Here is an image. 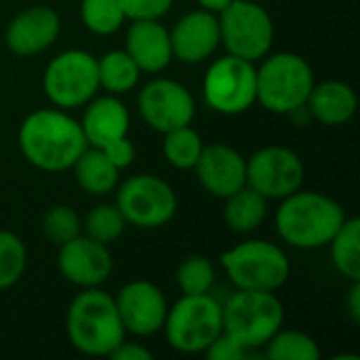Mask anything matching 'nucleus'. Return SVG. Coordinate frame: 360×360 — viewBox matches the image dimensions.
Returning <instances> with one entry per match:
<instances>
[{"label": "nucleus", "mask_w": 360, "mask_h": 360, "mask_svg": "<svg viewBox=\"0 0 360 360\" xmlns=\"http://www.w3.org/2000/svg\"><path fill=\"white\" fill-rule=\"evenodd\" d=\"M19 150L40 171H68L89 148L82 127L63 110H36L19 127Z\"/></svg>", "instance_id": "1"}, {"label": "nucleus", "mask_w": 360, "mask_h": 360, "mask_svg": "<svg viewBox=\"0 0 360 360\" xmlns=\"http://www.w3.org/2000/svg\"><path fill=\"white\" fill-rule=\"evenodd\" d=\"M344 221L346 213L338 200L302 188L283 198L276 211L278 236L295 249L327 247Z\"/></svg>", "instance_id": "2"}, {"label": "nucleus", "mask_w": 360, "mask_h": 360, "mask_svg": "<svg viewBox=\"0 0 360 360\" xmlns=\"http://www.w3.org/2000/svg\"><path fill=\"white\" fill-rule=\"evenodd\" d=\"M65 333L78 352L86 356H110L124 340V325L114 297L99 287L82 289L68 308Z\"/></svg>", "instance_id": "3"}, {"label": "nucleus", "mask_w": 360, "mask_h": 360, "mask_svg": "<svg viewBox=\"0 0 360 360\" xmlns=\"http://www.w3.org/2000/svg\"><path fill=\"white\" fill-rule=\"evenodd\" d=\"M285 308L272 291L238 289L221 304L224 333L249 352L264 348L283 327Z\"/></svg>", "instance_id": "4"}, {"label": "nucleus", "mask_w": 360, "mask_h": 360, "mask_svg": "<svg viewBox=\"0 0 360 360\" xmlns=\"http://www.w3.org/2000/svg\"><path fill=\"white\" fill-rule=\"evenodd\" d=\"M312 86L314 72L304 57L287 51L266 55L257 68L255 101L272 114H295L306 108Z\"/></svg>", "instance_id": "5"}, {"label": "nucleus", "mask_w": 360, "mask_h": 360, "mask_svg": "<svg viewBox=\"0 0 360 360\" xmlns=\"http://www.w3.org/2000/svg\"><path fill=\"white\" fill-rule=\"evenodd\" d=\"M162 329L173 350L181 354H202L224 331L221 304L209 293L184 295L167 310Z\"/></svg>", "instance_id": "6"}, {"label": "nucleus", "mask_w": 360, "mask_h": 360, "mask_svg": "<svg viewBox=\"0 0 360 360\" xmlns=\"http://www.w3.org/2000/svg\"><path fill=\"white\" fill-rule=\"evenodd\" d=\"M221 266L238 289L276 291L291 272L285 251L270 240H245L221 255Z\"/></svg>", "instance_id": "7"}, {"label": "nucleus", "mask_w": 360, "mask_h": 360, "mask_svg": "<svg viewBox=\"0 0 360 360\" xmlns=\"http://www.w3.org/2000/svg\"><path fill=\"white\" fill-rule=\"evenodd\" d=\"M219 21V44L226 46L228 55L259 61L264 59L274 42V23L270 13L253 0H232L221 13Z\"/></svg>", "instance_id": "8"}, {"label": "nucleus", "mask_w": 360, "mask_h": 360, "mask_svg": "<svg viewBox=\"0 0 360 360\" xmlns=\"http://www.w3.org/2000/svg\"><path fill=\"white\" fill-rule=\"evenodd\" d=\"M42 89L59 110L86 105L99 91L97 59L80 49L59 53L44 70Z\"/></svg>", "instance_id": "9"}, {"label": "nucleus", "mask_w": 360, "mask_h": 360, "mask_svg": "<svg viewBox=\"0 0 360 360\" xmlns=\"http://www.w3.org/2000/svg\"><path fill=\"white\" fill-rule=\"evenodd\" d=\"M257 68L253 61L226 55L215 59L202 80V95L207 105L224 116L247 112L255 103Z\"/></svg>", "instance_id": "10"}, {"label": "nucleus", "mask_w": 360, "mask_h": 360, "mask_svg": "<svg viewBox=\"0 0 360 360\" xmlns=\"http://www.w3.org/2000/svg\"><path fill=\"white\" fill-rule=\"evenodd\" d=\"M114 205L127 224L146 230L167 226L177 213L175 190L165 179L150 173L129 177L118 188Z\"/></svg>", "instance_id": "11"}, {"label": "nucleus", "mask_w": 360, "mask_h": 360, "mask_svg": "<svg viewBox=\"0 0 360 360\" xmlns=\"http://www.w3.org/2000/svg\"><path fill=\"white\" fill-rule=\"evenodd\" d=\"M302 184L304 162L289 148L268 146L247 160V186L259 192L266 200H283L297 192Z\"/></svg>", "instance_id": "12"}, {"label": "nucleus", "mask_w": 360, "mask_h": 360, "mask_svg": "<svg viewBox=\"0 0 360 360\" xmlns=\"http://www.w3.org/2000/svg\"><path fill=\"white\" fill-rule=\"evenodd\" d=\"M137 108L146 124L158 133L192 124L196 114L190 91L171 78H156L143 84L137 97Z\"/></svg>", "instance_id": "13"}, {"label": "nucleus", "mask_w": 360, "mask_h": 360, "mask_svg": "<svg viewBox=\"0 0 360 360\" xmlns=\"http://www.w3.org/2000/svg\"><path fill=\"white\" fill-rule=\"evenodd\" d=\"M57 266L68 283L80 289H91L103 285L110 278L114 264L108 245L97 243L86 234H78L72 240L59 245Z\"/></svg>", "instance_id": "14"}, {"label": "nucleus", "mask_w": 360, "mask_h": 360, "mask_svg": "<svg viewBox=\"0 0 360 360\" xmlns=\"http://www.w3.org/2000/svg\"><path fill=\"white\" fill-rule=\"evenodd\" d=\"M114 302L124 331L148 338L162 329L169 306L162 291L154 283L133 281L118 291Z\"/></svg>", "instance_id": "15"}, {"label": "nucleus", "mask_w": 360, "mask_h": 360, "mask_svg": "<svg viewBox=\"0 0 360 360\" xmlns=\"http://www.w3.org/2000/svg\"><path fill=\"white\" fill-rule=\"evenodd\" d=\"M61 32V19L51 6H30L15 15L4 32V42L11 53L32 57L46 51Z\"/></svg>", "instance_id": "16"}, {"label": "nucleus", "mask_w": 360, "mask_h": 360, "mask_svg": "<svg viewBox=\"0 0 360 360\" xmlns=\"http://www.w3.org/2000/svg\"><path fill=\"white\" fill-rule=\"evenodd\" d=\"M194 171L200 186L215 198H226L247 184V160L226 143L205 146Z\"/></svg>", "instance_id": "17"}, {"label": "nucleus", "mask_w": 360, "mask_h": 360, "mask_svg": "<svg viewBox=\"0 0 360 360\" xmlns=\"http://www.w3.org/2000/svg\"><path fill=\"white\" fill-rule=\"evenodd\" d=\"M173 59L184 63H200L219 46L217 15L205 8L186 13L173 30H169Z\"/></svg>", "instance_id": "18"}, {"label": "nucleus", "mask_w": 360, "mask_h": 360, "mask_svg": "<svg viewBox=\"0 0 360 360\" xmlns=\"http://www.w3.org/2000/svg\"><path fill=\"white\" fill-rule=\"evenodd\" d=\"M124 51L141 72L150 74L162 72L173 59L169 30L160 23V19L131 21L124 38Z\"/></svg>", "instance_id": "19"}, {"label": "nucleus", "mask_w": 360, "mask_h": 360, "mask_svg": "<svg viewBox=\"0 0 360 360\" xmlns=\"http://www.w3.org/2000/svg\"><path fill=\"white\" fill-rule=\"evenodd\" d=\"M131 116L127 105L116 95L93 97L82 114L80 127L84 139L93 148H103L129 133Z\"/></svg>", "instance_id": "20"}, {"label": "nucleus", "mask_w": 360, "mask_h": 360, "mask_svg": "<svg viewBox=\"0 0 360 360\" xmlns=\"http://www.w3.org/2000/svg\"><path fill=\"white\" fill-rule=\"evenodd\" d=\"M359 99L350 84L342 80H327L312 86L306 108L310 114L325 127H340L346 124L356 112Z\"/></svg>", "instance_id": "21"}, {"label": "nucleus", "mask_w": 360, "mask_h": 360, "mask_svg": "<svg viewBox=\"0 0 360 360\" xmlns=\"http://www.w3.org/2000/svg\"><path fill=\"white\" fill-rule=\"evenodd\" d=\"M72 169L78 186L93 196H105L118 186L120 169H116L99 148L89 146L72 165Z\"/></svg>", "instance_id": "22"}, {"label": "nucleus", "mask_w": 360, "mask_h": 360, "mask_svg": "<svg viewBox=\"0 0 360 360\" xmlns=\"http://www.w3.org/2000/svg\"><path fill=\"white\" fill-rule=\"evenodd\" d=\"M224 200H226L224 219L228 228L238 234L253 232L268 213V200L259 192L249 188L247 184L240 190L226 196Z\"/></svg>", "instance_id": "23"}, {"label": "nucleus", "mask_w": 360, "mask_h": 360, "mask_svg": "<svg viewBox=\"0 0 360 360\" xmlns=\"http://www.w3.org/2000/svg\"><path fill=\"white\" fill-rule=\"evenodd\" d=\"M99 89H105L110 95H122L137 86L141 70L131 59V55L122 51H108L101 59H97Z\"/></svg>", "instance_id": "24"}, {"label": "nucleus", "mask_w": 360, "mask_h": 360, "mask_svg": "<svg viewBox=\"0 0 360 360\" xmlns=\"http://www.w3.org/2000/svg\"><path fill=\"white\" fill-rule=\"evenodd\" d=\"M331 259L338 272L350 283H360V221L346 217L335 236L329 240Z\"/></svg>", "instance_id": "25"}, {"label": "nucleus", "mask_w": 360, "mask_h": 360, "mask_svg": "<svg viewBox=\"0 0 360 360\" xmlns=\"http://www.w3.org/2000/svg\"><path fill=\"white\" fill-rule=\"evenodd\" d=\"M264 356L268 360H319L321 348L304 331H283V327L264 346Z\"/></svg>", "instance_id": "26"}, {"label": "nucleus", "mask_w": 360, "mask_h": 360, "mask_svg": "<svg viewBox=\"0 0 360 360\" xmlns=\"http://www.w3.org/2000/svg\"><path fill=\"white\" fill-rule=\"evenodd\" d=\"M165 135V141H162V152H165V158L171 167L179 169V171H188V169H194L205 143L200 139V135L190 127H179V129H173L169 133H162Z\"/></svg>", "instance_id": "27"}, {"label": "nucleus", "mask_w": 360, "mask_h": 360, "mask_svg": "<svg viewBox=\"0 0 360 360\" xmlns=\"http://www.w3.org/2000/svg\"><path fill=\"white\" fill-rule=\"evenodd\" d=\"M80 19L84 27L97 36H110L124 23V13L118 0H82Z\"/></svg>", "instance_id": "28"}, {"label": "nucleus", "mask_w": 360, "mask_h": 360, "mask_svg": "<svg viewBox=\"0 0 360 360\" xmlns=\"http://www.w3.org/2000/svg\"><path fill=\"white\" fill-rule=\"evenodd\" d=\"M124 228H127V221L116 205H97L95 209H91V213H86L82 221V232L89 238L103 243V245L118 240Z\"/></svg>", "instance_id": "29"}, {"label": "nucleus", "mask_w": 360, "mask_h": 360, "mask_svg": "<svg viewBox=\"0 0 360 360\" xmlns=\"http://www.w3.org/2000/svg\"><path fill=\"white\" fill-rule=\"evenodd\" d=\"M27 266L23 240L6 230H0V291L19 283Z\"/></svg>", "instance_id": "30"}, {"label": "nucleus", "mask_w": 360, "mask_h": 360, "mask_svg": "<svg viewBox=\"0 0 360 360\" xmlns=\"http://www.w3.org/2000/svg\"><path fill=\"white\" fill-rule=\"evenodd\" d=\"M175 278H177V287L181 289L184 295H202V293H209V289L215 281V270L207 257L188 255L179 264Z\"/></svg>", "instance_id": "31"}, {"label": "nucleus", "mask_w": 360, "mask_h": 360, "mask_svg": "<svg viewBox=\"0 0 360 360\" xmlns=\"http://www.w3.org/2000/svg\"><path fill=\"white\" fill-rule=\"evenodd\" d=\"M42 232L53 245L59 247V245L72 240L74 236L82 234V221L72 207L55 205L42 217Z\"/></svg>", "instance_id": "32"}, {"label": "nucleus", "mask_w": 360, "mask_h": 360, "mask_svg": "<svg viewBox=\"0 0 360 360\" xmlns=\"http://www.w3.org/2000/svg\"><path fill=\"white\" fill-rule=\"evenodd\" d=\"M118 2L124 13V19H131V21L160 19L173 6V0H118Z\"/></svg>", "instance_id": "33"}, {"label": "nucleus", "mask_w": 360, "mask_h": 360, "mask_svg": "<svg viewBox=\"0 0 360 360\" xmlns=\"http://www.w3.org/2000/svg\"><path fill=\"white\" fill-rule=\"evenodd\" d=\"M209 360H243V359H251L253 352L245 350L243 346H238L232 338H228L224 331L221 335L202 352Z\"/></svg>", "instance_id": "34"}, {"label": "nucleus", "mask_w": 360, "mask_h": 360, "mask_svg": "<svg viewBox=\"0 0 360 360\" xmlns=\"http://www.w3.org/2000/svg\"><path fill=\"white\" fill-rule=\"evenodd\" d=\"M99 150H103V154L108 156V160L116 169H127L135 160V146H133V141H129L127 135L112 141V143H108V146H103V148H99Z\"/></svg>", "instance_id": "35"}, {"label": "nucleus", "mask_w": 360, "mask_h": 360, "mask_svg": "<svg viewBox=\"0 0 360 360\" xmlns=\"http://www.w3.org/2000/svg\"><path fill=\"white\" fill-rule=\"evenodd\" d=\"M110 359L114 360H152V352L148 348H143L141 344L135 342H120L112 352Z\"/></svg>", "instance_id": "36"}, {"label": "nucleus", "mask_w": 360, "mask_h": 360, "mask_svg": "<svg viewBox=\"0 0 360 360\" xmlns=\"http://www.w3.org/2000/svg\"><path fill=\"white\" fill-rule=\"evenodd\" d=\"M348 308H350L352 321L360 323V283H352L350 297H348Z\"/></svg>", "instance_id": "37"}, {"label": "nucleus", "mask_w": 360, "mask_h": 360, "mask_svg": "<svg viewBox=\"0 0 360 360\" xmlns=\"http://www.w3.org/2000/svg\"><path fill=\"white\" fill-rule=\"evenodd\" d=\"M198 4H200V8H205V11H211V13H221L232 0H196Z\"/></svg>", "instance_id": "38"}]
</instances>
